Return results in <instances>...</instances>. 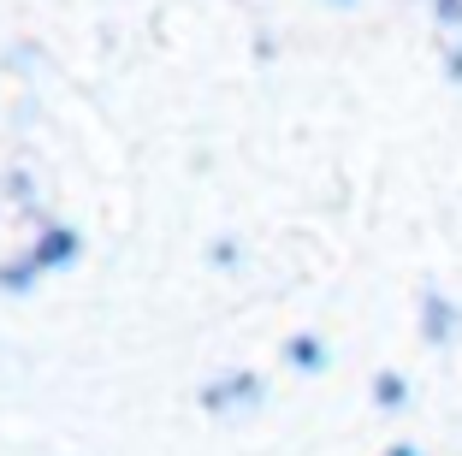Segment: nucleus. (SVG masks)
<instances>
[{
    "mask_svg": "<svg viewBox=\"0 0 462 456\" xmlns=\"http://www.w3.org/2000/svg\"><path fill=\"white\" fill-rule=\"evenodd\" d=\"M427 6H433V36H439L445 78L462 83V0H427Z\"/></svg>",
    "mask_w": 462,
    "mask_h": 456,
    "instance_id": "obj_2",
    "label": "nucleus"
},
{
    "mask_svg": "<svg viewBox=\"0 0 462 456\" xmlns=\"http://www.w3.org/2000/svg\"><path fill=\"white\" fill-rule=\"evenodd\" d=\"M415 326H421V344L427 349H445L462 338V302L445 291H427L421 296V309H415Z\"/></svg>",
    "mask_w": 462,
    "mask_h": 456,
    "instance_id": "obj_1",
    "label": "nucleus"
},
{
    "mask_svg": "<svg viewBox=\"0 0 462 456\" xmlns=\"http://www.w3.org/2000/svg\"><path fill=\"white\" fill-rule=\"evenodd\" d=\"M71 249H78V231H48L36 243V267H60V261H71Z\"/></svg>",
    "mask_w": 462,
    "mask_h": 456,
    "instance_id": "obj_6",
    "label": "nucleus"
},
{
    "mask_svg": "<svg viewBox=\"0 0 462 456\" xmlns=\"http://www.w3.org/2000/svg\"><path fill=\"white\" fill-rule=\"evenodd\" d=\"M261 374H249V368H237V374H226V379H214V386L202 391V403L208 409H237V403H255L261 397Z\"/></svg>",
    "mask_w": 462,
    "mask_h": 456,
    "instance_id": "obj_3",
    "label": "nucleus"
},
{
    "mask_svg": "<svg viewBox=\"0 0 462 456\" xmlns=\"http://www.w3.org/2000/svg\"><path fill=\"white\" fill-rule=\"evenodd\" d=\"M380 456H427V451H421V444H409V439H397V444H385Z\"/></svg>",
    "mask_w": 462,
    "mask_h": 456,
    "instance_id": "obj_7",
    "label": "nucleus"
},
{
    "mask_svg": "<svg viewBox=\"0 0 462 456\" xmlns=\"http://www.w3.org/2000/svg\"><path fill=\"white\" fill-rule=\"evenodd\" d=\"M285 362L302 368V374H320V368H327V344H320L314 332H297V338L285 344Z\"/></svg>",
    "mask_w": 462,
    "mask_h": 456,
    "instance_id": "obj_4",
    "label": "nucleus"
},
{
    "mask_svg": "<svg viewBox=\"0 0 462 456\" xmlns=\"http://www.w3.org/2000/svg\"><path fill=\"white\" fill-rule=\"evenodd\" d=\"M374 403H380V409H403L409 403V379L397 374V368H380V374H374Z\"/></svg>",
    "mask_w": 462,
    "mask_h": 456,
    "instance_id": "obj_5",
    "label": "nucleus"
},
{
    "mask_svg": "<svg viewBox=\"0 0 462 456\" xmlns=\"http://www.w3.org/2000/svg\"><path fill=\"white\" fill-rule=\"evenodd\" d=\"M338 6H350V0H338Z\"/></svg>",
    "mask_w": 462,
    "mask_h": 456,
    "instance_id": "obj_8",
    "label": "nucleus"
}]
</instances>
